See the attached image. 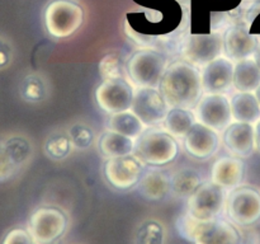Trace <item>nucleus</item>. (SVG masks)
I'll use <instances>...</instances> for the list:
<instances>
[{"label": "nucleus", "instance_id": "nucleus-18", "mask_svg": "<svg viewBox=\"0 0 260 244\" xmlns=\"http://www.w3.org/2000/svg\"><path fill=\"white\" fill-rule=\"evenodd\" d=\"M256 36L249 33L243 24L233 25L223 36V53L231 61H240L254 55L258 47Z\"/></svg>", "mask_w": 260, "mask_h": 244}, {"label": "nucleus", "instance_id": "nucleus-19", "mask_svg": "<svg viewBox=\"0 0 260 244\" xmlns=\"http://www.w3.org/2000/svg\"><path fill=\"white\" fill-rule=\"evenodd\" d=\"M245 175V164L240 158L221 157L213 163L211 180L226 191L240 187Z\"/></svg>", "mask_w": 260, "mask_h": 244}, {"label": "nucleus", "instance_id": "nucleus-15", "mask_svg": "<svg viewBox=\"0 0 260 244\" xmlns=\"http://www.w3.org/2000/svg\"><path fill=\"white\" fill-rule=\"evenodd\" d=\"M220 147V136L211 127L196 122L184 136V149L196 159H208L217 152Z\"/></svg>", "mask_w": 260, "mask_h": 244}, {"label": "nucleus", "instance_id": "nucleus-32", "mask_svg": "<svg viewBox=\"0 0 260 244\" xmlns=\"http://www.w3.org/2000/svg\"><path fill=\"white\" fill-rule=\"evenodd\" d=\"M3 244H36L30 233L25 229H13L5 235Z\"/></svg>", "mask_w": 260, "mask_h": 244}, {"label": "nucleus", "instance_id": "nucleus-23", "mask_svg": "<svg viewBox=\"0 0 260 244\" xmlns=\"http://www.w3.org/2000/svg\"><path fill=\"white\" fill-rule=\"evenodd\" d=\"M135 144H136V139L107 130L99 137L98 146L102 155L108 159V158L129 155L131 152H134Z\"/></svg>", "mask_w": 260, "mask_h": 244}, {"label": "nucleus", "instance_id": "nucleus-10", "mask_svg": "<svg viewBox=\"0 0 260 244\" xmlns=\"http://www.w3.org/2000/svg\"><path fill=\"white\" fill-rule=\"evenodd\" d=\"M134 98V88L124 79L103 80L95 89L96 104L108 114L131 111Z\"/></svg>", "mask_w": 260, "mask_h": 244}, {"label": "nucleus", "instance_id": "nucleus-3", "mask_svg": "<svg viewBox=\"0 0 260 244\" xmlns=\"http://www.w3.org/2000/svg\"><path fill=\"white\" fill-rule=\"evenodd\" d=\"M179 225H182V235L194 244H243L238 228L222 219L196 221L187 215Z\"/></svg>", "mask_w": 260, "mask_h": 244}, {"label": "nucleus", "instance_id": "nucleus-4", "mask_svg": "<svg viewBox=\"0 0 260 244\" xmlns=\"http://www.w3.org/2000/svg\"><path fill=\"white\" fill-rule=\"evenodd\" d=\"M84 22V9L75 0H52L43 13L48 35L62 40L78 32Z\"/></svg>", "mask_w": 260, "mask_h": 244}, {"label": "nucleus", "instance_id": "nucleus-29", "mask_svg": "<svg viewBox=\"0 0 260 244\" xmlns=\"http://www.w3.org/2000/svg\"><path fill=\"white\" fill-rule=\"evenodd\" d=\"M165 229L161 223L156 220H147L140 225L136 231V244H164Z\"/></svg>", "mask_w": 260, "mask_h": 244}, {"label": "nucleus", "instance_id": "nucleus-7", "mask_svg": "<svg viewBox=\"0 0 260 244\" xmlns=\"http://www.w3.org/2000/svg\"><path fill=\"white\" fill-rule=\"evenodd\" d=\"M226 211L229 219L236 225H254L260 220V192L249 186L235 188L228 196Z\"/></svg>", "mask_w": 260, "mask_h": 244}, {"label": "nucleus", "instance_id": "nucleus-9", "mask_svg": "<svg viewBox=\"0 0 260 244\" xmlns=\"http://www.w3.org/2000/svg\"><path fill=\"white\" fill-rule=\"evenodd\" d=\"M32 144L24 136L14 135L0 140V182L17 174L32 158Z\"/></svg>", "mask_w": 260, "mask_h": 244}, {"label": "nucleus", "instance_id": "nucleus-34", "mask_svg": "<svg viewBox=\"0 0 260 244\" xmlns=\"http://www.w3.org/2000/svg\"><path fill=\"white\" fill-rule=\"evenodd\" d=\"M255 149L260 152V119L255 125Z\"/></svg>", "mask_w": 260, "mask_h": 244}, {"label": "nucleus", "instance_id": "nucleus-13", "mask_svg": "<svg viewBox=\"0 0 260 244\" xmlns=\"http://www.w3.org/2000/svg\"><path fill=\"white\" fill-rule=\"evenodd\" d=\"M170 106L157 88H140L135 92L131 111L139 117L142 124L154 126L164 121Z\"/></svg>", "mask_w": 260, "mask_h": 244}, {"label": "nucleus", "instance_id": "nucleus-11", "mask_svg": "<svg viewBox=\"0 0 260 244\" xmlns=\"http://www.w3.org/2000/svg\"><path fill=\"white\" fill-rule=\"evenodd\" d=\"M103 174L112 187L118 191H127L139 185L142 175V165L132 154L108 158L104 163Z\"/></svg>", "mask_w": 260, "mask_h": 244}, {"label": "nucleus", "instance_id": "nucleus-1", "mask_svg": "<svg viewBox=\"0 0 260 244\" xmlns=\"http://www.w3.org/2000/svg\"><path fill=\"white\" fill-rule=\"evenodd\" d=\"M157 89L170 107L192 109L202 98L201 73L187 61H175L164 71Z\"/></svg>", "mask_w": 260, "mask_h": 244}, {"label": "nucleus", "instance_id": "nucleus-20", "mask_svg": "<svg viewBox=\"0 0 260 244\" xmlns=\"http://www.w3.org/2000/svg\"><path fill=\"white\" fill-rule=\"evenodd\" d=\"M139 192L149 201L162 200L170 192V177L161 170H147L141 175Z\"/></svg>", "mask_w": 260, "mask_h": 244}, {"label": "nucleus", "instance_id": "nucleus-27", "mask_svg": "<svg viewBox=\"0 0 260 244\" xmlns=\"http://www.w3.org/2000/svg\"><path fill=\"white\" fill-rule=\"evenodd\" d=\"M71 140L68 132H53L46 139L45 152L53 160H62L70 154Z\"/></svg>", "mask_w": 260, "mask_h": 244}, {"label": "nucleus", "instance_id": "nucleus-22", "mask_svg": "<svg viewBox=\"0 0 260 244\" xmlns=\"http://www.w3.org/2000/svg\"><path fill=\"white\" fill-rule=\"evenodd\" d=\"M231 113L236 122L254 124L260 118V104L255 94L239 92L234 94L230 101Z\"/></svg>", "mask_w": 260, "mask_h": 244}, {"label": "nucleus", "instance_id": "nucleus-6", "mask_svg": "<svg viewBox=\"0 0 260 244\" xmlns=\"http://www.w3.org/2000/svg\"><path fill=\"white\" fill-rule=\"evenodd\" d=\"M228 191L213 183H203L188 197L187 215L196 221H211L218 219L226 207Z\"/></svg>", "mask_w": 260, "mask_h": 244}, {"label": "nucleus", "instance_id": "nucleus-12", "mask_svg": "<svg viewBox=\"0 0 260 244\" xmlns=\"http://www.w3.org/2000/svg\"><path fill=\"white\" fill-rule=\"evenodd\" d=\"M223 51V36L220 32L190 35L182 47L183 57L194 66H206L220 57Z\"/></svg>", "mask_w": 260, "mask_h": 244}, {"label": "nucleus", "instance_id": "nucleus-28", "mask_svg": "<svg viewBox=\"0 0 260 244\" xmlns=\"http://www.w3.org/2000/svg\"><path fill=\"white\" fill-rule=\"evenodd\" d=\"M19 92L24 101L29 102V103H38L42 99H45L46 94H47V88H46V83L40 75L30 74L22 80Z\"/></svg>", "mask_w": 260, "mask_h": 244}, {"label": "nucleus", "instance_id": "nucleus-25", "mask_svg": "<svg viewBox=\"0 0 260 244\" xmlns=\"http://www.w3.org/2000/svg\"><path fill=\"white\" fill-rule=\"evenodd\" d=\"M165 131L177 139L183 137L188 134L193 125L196 124V117L190 109L178 108V107H170L167 117L164 118Z\"/></svg>", "mask_w": 260, "mask_h": 244}, {"label": "nucleus", "instance_id": "nucleus-17", "mask_svg": "<svg viewBox=\"0 0 260 244\" xmlns=\"http://www.w3.org/2000/svg\"><path fill=\"white\" fill-rule=\"evenodd\" d=\"M223 146L233 157L249 158L255 150V129L251 124L233 122L223 131Z\"/></svg>", "mask_w": 260, "mask_h": 244}, {"label": "nucleus", "instance_id": "nucleus-24", "mask_svg": "<svg viewBox=\"0 0 260 244\" xmlns=\"http://www.w3.org/2000/svg\"><path fill=\"white\" fill-rule=\"evenodd\" d=\"M202 185V177L193 168H180L170 177V191L177 197H190Z\"/></svg>", "mask_w": 260, "mask_h": 244}, {"label": "nucleus", "instance_id": "nucleus-2", "mask_svg": "<svg viewBox=\"0 0 260 244\" xmlns=\"http://www.w3.org/2000/svg\"><path fill=\"white\" fill-rule=\"evenodd\" d=\"M135 157L150 167H164L177 159L179 144L168 131L149 129L136 139Z\"/></svg>", "mask_w": 260, "mask_h": 244}, {"label": "nucleus", "instance_id": "nucleus-26", "mask_svg": "<svg viewBox=\"0 0 260 244\" xmlns=\"http://www.w3.org/2000/svg\"><path fill=\"white\" fill-rule=\"evenodd\" d=\"M107 126L111 131L118 132L132 139H137L144 132V124L132 111L109 114Z\"/></svg>", "mask_w": 260, "mask_h": 244}, {"label": "nucleus", "instance_id": "nucleus-30", "mask_svg": "<svg viewBox=\"0 0 260 244\" xmlns=\"http://www.w3.org/2000/svg\"><path fill=\"white\" fill-rule=\"evenodd\" d=\"M99 74L103 80L123 79L124 65L123 60L117 53H108L99 63Z\"/></svg>", "mask_w": 260, "mask_h": 244}, {"label": "nucleus", "instance_id": "nucleus-14", "mask_svg": "<svg viewBox=\"0 0 260 244\" xmlns=\"http://www.w3.org/2000/svg\"><path fill=\"white\" fill-rule=\"evenodd\" d=\"M197 117L201 124L215 131H225L233 119L230 99L221 93L202 97L197 104Z\"/></svg>", "mask_w": 260, "mask_h": 244}, {"label": "nucleus", "instance_id": "nucleus-16", "mask_svg": "<svg viewBox=\"0 0 260 244\" xmlns=\"http://www.w3.org/2000/svg\"><path fill=\"white\" fill-rule=\"evenodd\" d=\"M235 65L228 57H217L203 68L201 79L205 93L223 94L233 86Z\"/></svg>", "mask_w": 260, "mask_h": 244}, {"label": "nucleus", "instance_id": "nucleus-33", "mask_svg": "<svg viewBox=\"0 0 260 244\" xmlns=\"http://www.w3.org/2000/svg\"><path fill=\"white\" fill-rule=\"evenodd\" d=\"M13 47L9 41L4 37H0V70H4L12 64Z\"/></svg>", "mask_w": 260, "mask_h": 244}, {"label": "nucleus", "instance_id": "nucleus-21", "mask_svg": "<svg viewBox=\"0 0 260 244\" xmlns=\"http://www.w3.org/2000/svg\"><path fill=\"white\" fill-rule=\"evenodd\" d=\"M233 85L236 90L253 93L260 85V68L254 58L238 61L234 68Z\"/></svg>", "mask_w": 260, "mask_h": 244}, {"label": "nucleus", "instance_id": "nucleus-36", "mask_svg": "<svg viewBox=\"0 0 260 244\" xmlns=\"http://www.w3.org/2000/svg\"><path fill=\"white\" fill-rule=\"evenodd\" d=\"M255 97H256V99H258V102L260 104V85L258 86V89L255 90Z\"/></svg>", "mask_w": 260, "mask_h": 244}, {"label": "nucleus", "instance_id": "nucleus-35", "mask_svg": "<svg viewBox=\"0 0 260 244\" xmlns=\"http://www.w3.org/2000/svg\"><path fill=\"white\" fill-rule=\"evenodd\" d=\"M253 58H254V60H255V63L258 64V66L260 68V42L258 43V47H256L255 52H254Z\"/></svg>", "mask_w": 260, "mask_h": 244}, {"label": "nucleus", "instance_id": "nucleus-5", "mask_svg": "<svg viewBox=\"0 0 260 244\" xmlns=\"http://www.w3.org/2000/svg\"><path fill=\"white\" fill-rule=\"evenodd\" d=\"M168 58L164 53L151 48L136 51L126 64L129 79L140 88H157L167 70Z\"/></svg>", "mask_w": 260, "mask_h": 244}, {"label": "nucleus", "instance_id": "nucleus-31", "mask_svg": "<svg viewBox=\"0 0 260 244\" xmlns=\"http://www.w3.org/2000/svg\"><path fill=\"white\" fill-rule=\"evenodd\" d=\"M68 134L70 136L73 146L81 150L90 147L93 145L94 140H95L94 130L90 126H88V125L83 124V122H76V124H74L69 129Z\"/></svg>", "mask_w": 260, "mask_h": 244}, {"label": "nucleus", "instance_id": "nucleus-8", "mask_svg": "<svg viewBox=\"0 0 260 244\" xmlns=\"http://www.w3.org/2000/svg\"><path fill=\"white\" fill-rule=\"evenodd\" d=\"M29 233L36 244H52L66 230L68 218L56 207H40L29 218Z\"/></svg>", "mask_w": 260, "mask_h": 244}]
</instances>
